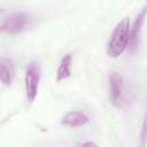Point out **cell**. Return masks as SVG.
Listing matches in <instances>:
<instances>
[{
  "mask_svg": "<svg viewBox=\"0 0 147 147\" xmlns=\"http://www.w3.org/2000/svg\"><path fill=\"white\" fill-rule=\"evenodd\" d=\"M80 147H99L96 144H94V142H92V141H86V142H84Z\"/></svg>",
  "mask_w": 147,
  "mask_h": 147,
  "instance_id": "10",
  "label": "cell"
},
{
  "mask_svg": "<svg viewBox=\"0 0 147 147\" xmlns=\"http://www.w3.org/2000/svg\"><path fill=\"white\" fill-rule=\"evenodd\" d=\"M39 79H40V67L37 62H31L25 71V91L29 102H32L37 96Z\"/></svg>",
  "mask_w": 147,
  "mask_h": 147,
  "instance_id": "2",
  "label": "cell"
},
{
  "mask_svg": "<svg viewBox=\"0 0 147 147\" xmlns=\"http://www.w3.org/2000/svg\"><path fill=\"white\" fill-rule=\"evenodd\" d=\"M87 122H88V117L80 111H69L63 116L61 121L63 125L70 127H79L85 125Z\"/></svg>",
  "mask_w": 147,
  "mask_h": 147,
  "instance_id": "6",
  "label": "cell"
},
{
  "mask_svg": "<svg viewBox=\"0 0 147 147\" xmlns=\"http://www.w3.org/2000/svg\"><path fill=\"white\" fill-rule=\"evenodd\" d=\"M29 21V16L25 13L16 11L2 18L1 30L8 33H17L25 29Z\"/></svg>",
  "mask_w": 147,
  "mask_h": 147,
  "instance_id": "3",
  "label": "cell"
},
{
  "mask_svg": "<svg viewBox=\"0 0 147 147\" xmlns=\"http://www.w3.org/2000/svg\"><path fill=\"white\" fill-rule=\"evenodd\" d=\"M146 13H147V7H145L140 11V14L137 16V18H136V21L133 23V28H132V31H131V34H130V40H129L130 47L132 49L137 47V44L139 41V34H140V30H141V26H142Z\"/></svg>",
  "mask_w": 147,
  "mask_h": 147,
  "instance_id": "7",
  "label": "cell"
},
{
  "mask_svg": "<svg viewBox=\"0 0 147 147\" xmlns=\"http://www.w3.org/2000/svg\"><path fill=\"white\" fill-rule=\"evenodd\" d=\"M15 76V70L11 61L5 56L0 57V79L3 85H10Z\"/></svg>",
  "mask_w": 147,
  "mask_h": 147,
  "instance_id": "5",
  "label": "cell"
},
{
  "mask_svg": "<svg viewBox=\"0 0 147 147\" xmlns=\"http://www.w3.org/2000/svg\"><path fill=\"white\" fill-rule=\"evenodd\" d=\"M130 40V20L124 17L119 21L107 42V54L110 57H118L127 47Z\"/></svg>",
  "mask_w": 147,
  "mask_h": 147,
  "instance_id": "1",
  "label": "cell"
},
{
  "mask_svg": "<svg viewBox=\"0 0 147 147\" xmlns=\"http://www.w3.org/2000/svg\"><path fill=\"white\" fill-rule=\"evenodd\" d=\"M109 94L110 101L114 106H119L123 95V78L122 76L114 71L109 75Z\"/></svg>",
  "mask_w": 147,
  "mask_h": 147,
  "instance_id": "4",
  "label": "cell"
},
{
  "mask_svg": "<svg viewBox=\"0 0 147 147\" xmlns=\"http://www.w3.org/2000/svg\"><path fill=\"white\" fill-rule=\"evenodd\" d=\"M147 140V109H146V114H145V118L142 122V127H141V132H140V144L141 146L145 145Z\"/></svg>",
  "mask_w": 147,
  "mask_h": 147,
  "instance_id": "9",
  "label": "cell"
},
{
  "mask_svg": "<svg viewBox=\"0 0 147 147\" xmlns=\"http://www.w3.org/2000/svg\"><path fill=\"white\" fill-rule=\"evenodd\" d=\"M70 65H71V55L70 54H65L62 57V60L60 62V65L57 68V72H56V80L57 82L64 80L71 75Z\"/></svg>",
  "mask_w": 147,
  "mask_h": 147,
  "instance_id": "8",
  "label": "cell"
}]
</instances>
